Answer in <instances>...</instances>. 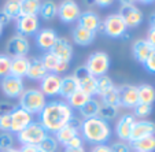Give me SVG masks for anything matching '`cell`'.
Returning a JSON list of instances; mask_svg holds the SVG:
<instances>
[{
	"label": "cell",
	"instance_id": "f35d334b",
	"mask_svg": "<svg viewBox=\"0 0 155 152\" xmlns=\"http://www.w3.org/2000/svg\"><path fill=\"white\" fill-rule=\"evenodd\" d=\"M10 67H11V58L7 53H0V78L10 76Z\"/></svg>",
	"mask_w": 155,
	"mask_h": 152
},
{
	"label": "cell",
	"instance_id": "681fc988",
	"mask_svg": "<svg viewBox=\"0 0 155 152\" xmlns=\"http://www.w3.org/2000/svg\"><path fill=\"white\" fill-rule=\"evenodd\" d=\"M146 40L148 41L150 45H151L152 48H155V29H154V27H150V29H148Z\"/></svg>",
	"mask_w": 155,
	"mask_h": 152
},
{
	"label": "cell",
	"instance_id": "11a10c76",
	"mask_svg": "<svg viewBox=\"0 0 155 152\" xmlns=\"http://www.w3.org/2000/svg\"><path fill=\"white\" fill-rule=\"evenodd\" d=\"M150 25H151V27H154L155 29V12L150 17Z\"/></svg>",
	"mask_w": 155,
	"mask_h": 152
},
{
	"label": "cell",
	"instance_id": "d590c367",
	"mask_svg": "<svg viewBox=\"0 0 155 152\" xmlns=\"http://www.w3.org/2000/svg\"><path fill=\"white\" fill-rule=\"evenodd\" d=\"M37 148L40 152H56V149H58V141H56V138L54 136L48 134L37 145Z\"/></svg>",
	"mask_w": 155,
	"mask_h": 152
},
{
	"label": "cell",
	"instance_id": "52a82bcc",
	"mask_svg": "<svg viewBox=\"0 0 155 152\" xmlns=\"http://www.w3.org/2000/svg\"><path fill=\"white\" fill-rule=\"evenodd\" d=\"M126 27H137L143 22V12L133 2H121L120 12Z\"/></svg>",
	"mask_w": 155,
	"mask_h": 152
},
{
	"label": "cell",
	"instance_id": "4dcf8cb0",
	"mask_svg": "<svg viewBox=\"0 0 155 152\" xmlns=\"http://www.w3.org/2000/svg\"><path fill=\"white\" fill-rule=\"evenodd\" d=\"M41 2L38 0H22L21 2V15H30V17H37L40 12Z\"/></svg>",
	"mask_w": 155,
	"mask_h": 152
},
{
	"label": "cell",
	"instance_id": "83f0119b",
	"mask_svg": "<svg viewBox=\"0 0 155 152\" xmlns=\"http://www.w3.org/2000/svg\"><path fill=\"white\" fill-rule=\"evenodd\" d=\"M137 92H139V103L152 105V103L155 102V88L152 85L150 84L139 85Z\"/></svg>",
	"mask_w": 155,
	"mask_h": 152
},
{
	"label": "cell",
	"instance_id": "2e32d148",
	"mask_svg": "<svg viewBox=\"0 0 155 152\" xmlns=\"http://www.w3.org/2000/svg\"><path fill=\"white\" fill-rule=\"evenodd\" d=\"M148 136H155V123L147 119L136 121L133 128H132L129 143L140 140V138H144V137H148Z\"/></svg>",
	"mask_w": 155,
	"mask_h": 152
},
{
	"label": "cell",
	"instance_id": "e575fe53",
	"mask_svg": "<svg viewBox=\"0 0 155 152\" xmlns=\"http://www.w3.org/2000/svg\"><path fill=\"white\" fill-rule=\"evenodd\" d=\"M89 99H91V96L85 95L84 92H81V91H77L76 93H73L70 97H69L66 103H68L71 108H77V110H80V108H81Z\"/></svg>",
	"mask_w": 155,
	"mask_h": 152
},
{
	"label": "cell",
	"instance_id": "7402d4cb",
	"mask_svg": "<svg viewBox=\"0 0 155 152\" xmlns=\"http://www.w3.org/2000/svg\"><path fill=\"white\" fill-rule=\"evenodd\" d=\"M100 18L99 15L96 14L95 11H91V10H87V11L81 12L78 18V26L84 27V29L89 30V32H97V27L100 25Z\"/></svg>",
	"mask_w": 155,
	"mask_h": 152
},
{
	"label": "cell",
	"instance_id": "3957f363",
	"mask_svg": "<svg viewBox=\"0 0 155 152\" xmlns=\"http://www.w3.org/2000/svg\"><path fill=\"white\" fill-rule=\"evenodd\" d=\"M18 104H19L18 107L24 108L25 111H28L30 115H35L40 114L43 111V108L45 107L47 102H45V96L41 93L40 89L30 88L25 89L24 93L21 95Z\"/></svg>",
	"mask_w": 155,
	"mask_h": 152
},
{
	"label": "cell",
	"instance_id": "7dc6e473",
	"mask_svg": "<svg viewBox=\"0 0 155 152\" xmlns=\"http://www.w3.org/2000/svg\"><path fill=\"white\" fill-rule=\"evenodd\" d=\"M68 69H69V62L59 60V63H58V66H56V69H55V71H54V73L59 76V74L63 73V71H68Z\"/></svg>",
	"mask_w": 155,
	"mask_h": 152
},
{
	"label": "cell",
	"instance_id": "4316f807",
	"mask_svg": "<svg viewBox=\"0 0 155 152\" xmlns=\"http://www.w3.org/2000/svg\"><path fill=\"white\" fill-rule=\"evenodd\" d=\"M130 148L135 152H154L155 151V136L140 138V140L132 141Z\"/></svg>",
	"mask_w": 155,
	"mask_h": 152
},
{
	"label": "cell",
	"instance_id": "ffe728a7",
	"mask_svg": "<svg viewBox=\"0 0 155 152\" xmlns=\"http://www.w3.org/2000/svg\"><path fill=\"white\" fill-rule=\"evenodd\" d=\"M136 119L132 114H125L118 119L117 126H115V133H117L118 138L121 141H129L130 138V133H132V128L135 125Z\"/></svg>",
	"mask_w": 155,
	"mask_h": 152
},
{
	"label": "cell",
	"instance_id": "277c9868",
	"mask_svg": "<svg viewBox=\"0 0 155 152\" xmlns=\"http://www.w3.org/2000/svg\"><path fill=\"white\" fill-rule=\"evenodd\" d=\"M47 136L48 132L41 126V123L33 121L22 132L18 133L17 137L18 141L21 143V145H38Z\"/></svg>",
	"mask_w": 155,
	"mask_h": 152
},
{
	"label": "cell",
	"instance_id": "6da1fadb",
	"mask_svg": "<svg viewBox=\"0 0 155 152\" xmlns=\"http://www.w3.org/2000/svg\"><path fill=\"white\" fill-rule=\"evenodd\" d=\"M40 123L48 133L55 134L63 126H66L74 118L73 108L63 100H52L45 104L43 111L38 114Z\"/></svg>",
	"mask_w": 155,
	"mask_h": 152
},
{
	"label": "cell",
	"instance_id": "4fadbf2b",
	"mask_svg": "<svg viewBox=\"0 0 155 152\" xmlns=\"http://www.w3.org/2000/svg\"><path fill=\"white\" fill-rule=\"evenodd\" d=\"M40 27L38 17H30V15H21L17 19V34L24 37L28 36H36Z\"/></svg>",
	"mask_w": 155,
	"mask_h": 152
},
{
	"label": "cell",
	"instance_id": "484cf974",
	"mask_svg": "<svg viewBox=\"0 0 155 152\" xmlns=\"http://www.w3.org/2000/svg\"><path fill=\"white\" fill-rule=\"evenodd\" d=\"M28 67H29V59L26 56L22 58H11V67H10V76L24 78L26 77Z\"/></svg>",
	"mask_w": 155,
	"mask_h": 152
},
{
	"label": "cell",
	"instance_id": "9f6ffc18",
	"mask_svg": "<svg viewBox=\"0 0 155 152\" xmlns=\"http://www.w3.org/2000/svg\"><path fill=\"white\" fill-rule=\"evenodd\" d=\"M4 152H19V149H17V148H10V149H7V151H4Z\"/></svg>",
	"mask_w": 155,
	"mask_h": 152
},
{
	"label": "cell",
	"instance_id": "9c48e42d",
	"mask_svg": "<svg viewBox=\"0 0 155 152\" xmlns=\"http://www.w3.org/2000/svg\"><path fill=\"white\" fill-rule=\"evenodd\" d=\"M74 78L78 81V86H80V91L84 92L85 95L88 96H94L96 95V78L94 76L89 74V71L87 70L85 66H80L74 70L73 73Z\"/></svg>",
	"mask_w": 155,
	"mask_h": 152
},
{
	"label": "cell",
	"instance_id": "74e56055",
	"mask_svg": "<svg viewBox=\"0 0 155 152\" xmlns=\"http://www.w3.org/2000/svg\"><path fill=\"white\" fill-rule=\"evenodd\" d=\"M103 104L106 105H113V107H121V100H120V92H118V88H115L114 91H111L110 93L104 95L102 97Z\"/></svg>",
	"mask_w": 155,
	"mask_h": 152
},
{
	"label": "cell",
	"instance_id": "8fae6325",
	"mask_svg": "<svg viewBox=\"0 0 155 152\" xmlns=\"http://www.w3.org/2000/svg\"><path fill=\"white\" fill-rule=\"evenodd\" d=\"M80 6L73 0H64L58 6V17L63 24H73L80 18Z\"/></svg>",
	"mask_w": 155,
	"mask_h": 152
},
{
	"label": "cell",
	"instance_id": "c3c4849f",
	"mask_svg": "<svg viewBox=\"0 0 155 152\" xmlns=\"http://www.w3.org/2000/svg\"><path fill=\"white\" fill-rule=\"evenodd\" d=\"M10 22H11V18L3 11V8H0V26L4 27L6 25H8Z\"/></svg>",
	"mask_w": 155,
	"mask_h": 152
},
{
	"label": "cell",
	"instance_id": "8d00e7d4",
	"mask_svg": "<svg viewBox=\"0 0 155 152\" xmlns=\"http://www.w3.org/2000/svg\"><path fill=\"white\" fill-rule=\"evenodd\" d=\"M41 62H43V64L45 66L48 73H54L56 66H58V63H59V59L56 58L51 51H47V52L43 55V58H41Z\"/></svg>",
	"mask_w": 155,
	"mask_h": 152
},
{
	"label": "cell",
	"instance_id": "d4e9b609",
	"mask_svg": "<svg viewBox=\"0 0 155 152\" xmlns=\"http://www.w3.org/2000/svg\"><path fill=\"white\" fill-rule=\"evenodd\" d=\"M71 36H73L74 43H76L77 45H81V47H87V45L92 44L94 40H95V33L94 32H89V30L84 29V27L78 26V25L73 29Z\"/></svg>",
	"mask_w": 155,
	"mask_h": 152
},
{
	"label": "cell",
	"instance_id": "1f68e13d",
	"mask_svg": "<svg viewBox=\"0 0 155 152\" xmlns=\"http://www.w3.org/2000/svg\"><path fill=\"white\" fill-rule=\"evenodd\" d=\"M38 14L41 15V18L44 21H52L58 14V6L51 0L43 2L40 6V12Z\"/></svg>",
	"mask_w": 155,
	"mask_h": 152
},
{
	"label": "cell",
	"instance_id": "816d5d0a",
	"mask_svg": "<svg viewBox=\"0 0 155 152\" xmlns=\"http://www.w3.org/2000/svg\"><path fill=\"white\" fill-rule=\"evenodd\" d=\"M19 152H38L37 145H22Z\"/></svg>",
	"mask_w": 155,
	"mask_h": 152
},
{
	"label": "cell",
	"instance_id": "9a60e30c",
	"mask_svg": "<svg viewBox=\"0 0 155 152\" xmlns=\"http://www.w3.org/2000/svg\"><path fill=\"white\" fill-rule=\"evenodd\" d=\"M121 105L125 108H135L139 104V92L136 85L124 84L118 88Z\"/></svg>",
	"mask_w": 155,
	"mask_h": 152
},
{
	"label": "cell",
	"instance_id": "60d3db41",
	"mask_svg": "<svg viewBox=\"0 0 155 152\" xmlns=\"http://www.w3.org/2000/svg\"><path fill=\"white\" fill-rule=\"evenodd\" d=\"M133 112H135V115H133V117H137V118H140V119H146L148 115H151L152 105L139 103V104L136 105L135 108H133Z\"/></svg>",
	"mask_w": 155,
	"mask_h": 152
},
{
	"label": "cell",
	"instance_id": "680465c9",
	"mask_svg": "<svg viewBox=\"0 0 155 152\" xmlns=\"http://www.w3.org/2000/svg\"><path fill=\"white\" fill-rule=\"evenodd\" d=\"M38 152H40V151H38Z\"/></svg>",
	"mask_w": 155,
	"mask_h": 152
},
{
	"label": "cell",
	"instance_id": "5bb4252c",
	"mask_svg": "<svg viewBox=\"0 0 155 152\" xmlns=\"http://www.w3.org/2000/svg\"><path fill=\"white\" fill-rule=\"evenodd\" d=\"M62 77L55 73H48L40 81V91L45 97H54L59 95Z\"/></svg>",
	"mask_w": 155,
	"mask_h": 152
},
{
	"label": "cell",
	"instance_id": "f1b7e54d",
	"mask_svg": "<svg viewBox=\"0 0 155 152\" xmlns=\"http://www.w3.org/2000/svg\"><path fill=\"white\" fill-rule=\"evenodd\" d=\"M117 88L113 82V79L108 76H102L99 78H96V95H99L100 97H103L104 95L110 93L111 91Z\"/></svg>",
	"mask_w": 155,
	"mask_h": 152
},
{
	"label": "cell",
	"instance_id": "b9f144b4",
	"mask_svg": "<svg viewBox=\"0 0 155 152\" xmlns=\"http://www.w3.org/2000/svg\"><path fill=\"white\" fill-rule=\"evenodd\" d=\"M11 129V114L0 115V132H10Z\"/></svg>",
	"mask_w": 155,
	"mask_h": 152
},
{
	"label": "cell",
	"instance_id": "f546056e",
	"mask_svg": "<svg viewBox=\"0 0 155 152\" xmlns=\"http://www.w3.org/2000/svg\"><path fill=\"white\" fill-rule=\"evenodd\" d=\"M99 102H97L96 99H89L87 103H85L84 105H82L81 108L78 110L80 115H81L84 119H89V118H95L97 117V111H99Z\"/></svg>",
	"mask_w": 155,
	"mask_h": 152
},
{
	"label": "cell",
	"instance_id": "7a4b0ae2",
	"mask_svg": "<svg viewBox=\"0 0 155 152\" xmlns=\"http://www.w3.org/2000/svg\"><path fill=\"white\" fill-rule=\"evenodd\" d=\"M80 132L88 143L95 144V145L106 144L111 136V129L108 123L99 119L97 117L82 121L81 126H80Z\"/></svg>",
	"mask_w": 155,
	"mask_h": 152
},
{
	"label": "cell",
	"instance_id": "d6a6232c",
	"mask_svg": "<svg viewBox=\"0 0 155 152\" xmlns=\"http://www.w3.org/2000/svg\"><path fill=\"white\" fill-rule=\"evenodd\" d=\"M21 2L22 0H8L3 6V11L11 19H18L21 17Z\"/></svg>",
	"mask_w": 155,
	"mask_h": 152
},
{
	"label": "cell",
	"instance_id": "ab89813d",
	"mask_svg": "<svg viewBox=\"0 0 155 152\" xmlns=\"http://www.w3.org/2000/svg\"><path fill=\"white\" fill-rule=\"evenodd\" d=\"M14 145V137L10 132H2L0 133V152H4L7 149L12 148Z\"/></svg>",
	"mask_w": 155,
	"mask_h": 152
},
{
	"label": "cell",
	"instance_id": "f907efd6",
	"mask_svg": "<svg viewBox=\"0 0 155 152\" xmlns=\"http://www.w3.org/2000/svg\"><path fill=\"white\" fill-rule=\"evenodd\" d=\"M91 152H111L110 147L106 145V144H100V145H95L91 149Z\"/></svg>",
	"mask_w": 155,
	"mask_h": 152
},
{
	"label": "cell",
	"instance_id": "7c38bea8",
	"mask_svg": "<svg viewBox=\"0 0 155 152\" xmlns=\"http://www.w3.org/2000/svg\"><path fill=\"white\" fill-rule=\"evenodd\" d=\"M33 122V115H30L24 108L15 107L11 112V129L10 133H19L22 132L26 126H29Z\"/></svg>",
	"mask_w": 155,
	"mask_h": 152
},
{
	"label": "cell",
	"instance_id": "f6af8a7d",
	"mask_svg": "<svg viewBox=\"0 0 155 152\" xmlns=\"http://www.w3.org/2000/svg\"><path fill=\"white\" fill-rule=\"evenodd\" d=\"M14 108H15V105L11 104V103H8V102H2V103H0V115L11 114Z\"/></svg>",
	"mask_w": 155,
	"mask_h": 152
},
{
	"label": "cell",
	"instance_id": "6f0895ef",
	"mask_svg": "<svg viewBox=\"0 0 155 152\" xmlns=\"http://www.w3.org/2000/svg\"><path fill=\"white\" fill-rule=\"evenodd\" d=\"M2 34H3V26H0V37H2Z\"/></svg>",
	"mask_w": 155,
	"mask_h": 152
},
{
	"label": "cell",
	"instance_id": "db71d44e",
	"mask_svg": "<svg viewBox=\"0 0 155 152\" xmlns=\"http://www.w3.org/2000/svg\"><path fill=\"white\" fill-rule=\"evenodd\" d=\"M64 152H87L84 147H80V148H64Z\"/></svg>",
	"mask_w": 155,
	"mask_h": 152
},
{
	"label": "cell",
	"instance_id": "5b68a950",
	"mask_svg": "<svg viewBox=\"0 0 155 152\" xmlns=\"http://www.w3.org/2000/svg\"><path fill=\"white\" fill-rule=\"evenodd\" d=\"M87 70L95 78H99L102 76H107V71L110 69V56L103 51H96L91 53L85 64Z\"/></svg>",
	"mask_w": 155,
	"mask_h": 152
},
{
	"label": "cell",
	"instance_id": "e0dca14e",
	"mask_svg": "<svg viewBox=\"0 0 155 152\" xmlns=\"http://www.w3.org/2000/svg\"><path fill=\"white\" fill-rule=\"evenodd\" d=\"M80 126H81V123L78 122V119H77L76 117H74L68 125L63 126L61 130H58L54 137L56 138L58 143H61L62 145H64V144L69 143V141H70L71 138H74L76 136H80Z\"/></svg>",
	"mask_w": 155,
	"mask_h": 152
},
{
	"label": "cell",
	"instance_id": "ac0fdd59",
	"mask_svg": "<svg viewBox=\"0 0 155 152\" xmlns=\"http://www.w3.org/2000/svg\"><path fill=\"white\" fill-rule=\"evenodd\" d=\"M51 52L59 59V60H63V62H69L70 63L71 58H73V45L71 43L64 37H58L56 43L54 44L52 50Z\"/></svg>",
	"mask_w": 155,
	"mask_h": 152
},
{
	"label": "cell",
	"instance_id": "bcb514c9",
	"mask_svg": "<svg viewBox=\"0 0 155 152\" xmlns=\"http://www.w3.org/2000/svg\"><path fill=\"white\" fill-rule=\"evenodd\" d=\"M64 148H80V147H82V138L81 136H76L74 138H71L69 143L64 144Z\"/></svg>",
	"mask_w": 155,
	"mask_h": 152
},
{
	"label": "cell",
	"instance_id": "f5cc1de1",
	"mask_svg": "<svg viewBox=\"0 0 155 152\" xmlns=\"http://www.w3.org/2000/svg\"><path fill=\"white\" fill-rule=\"evenodd\" d=\"M95 4H97L99 7H107V6H111L113 2L111 0H96Z\"/></svg>",
	"mask_w": 155,
	"mask_h": 152
},
{
	"label": "cell",
	"instance_id": "ee69618b",
	"mask_svg": "<svg viewBox=\"0 0 155 152\" xmlns=\"http://www.w3.org/2000/svg\"><path fill=\"white\" fill-rule=\"evenodd\" d=\"M144 67L150 71V73L155 74V50L151 52V55L147 58V60L144 62Z\"/></svg>",
	"mask_w": 155,
	"mask_h": 152
},
{
	"label": "cell",
	"instance_id": "30bf717a",
	"mask_svg": "<svg viewBox=\"0 0 155 152\" xmlns=\"http://www.w3.org/2000/svg\"><path fill=\"white\" fill-rule=\"evenodd\" d=\"M0 88H2V92L8 99H19L21 95L24 93V91H25L24 79L18 78V77L7 76L4 78H2Z\"/></svg>",
	"mask_w": 155,
	"mask_h": 152
},
{
	"label": "cell",
	"instance_id": "d6986e66",
	"mask_svg": "<svg viewBox=\"0 0 155 152\" xmlns=\"http://www.w3.org/2000/svg\"><path fill=\"white\" fill-rule=\"evenodd\" d=\"M56 40H58L56 32L54 29H51V27L41 29L36 33V44H37L38 48L44 50L45 52L52 50V47L56 43Z\"/></svg>",
	"mask_w": 155,
	"mask_h": 152
},
{
	"label": "cell",
	"instance_id": "cb8c5ba5",
	"mask_svg": "<svg viewBox=\"0 0 155 152\" xmlns=\"http://www.w3.org/2000/svg\"><path fill=\"white\" fill-rule=\"evenodd\" d=\"M77 91H80L78 81L74 78V76H64L62 77L61 81V89H59V95L64 99H69L73 93H76Z\"/></svg>",
	"mask_w": 155,
	"mask_h": 152
},
{
	"label": "cell",
	"instance_id": "836d02e7",
	"mask_svg": "<svg viewBox=\"0 0 155 152\" xmlns=\"http://www.w3.org/2000/svg\"><path fill=\"white\" fill-rule=\"evenodd\" d=\"M118 115V108L113 107V105H106L102 104L99 107V111H97V118L104 122L108 123V121H113L115 117Z\"/></svg>",
	"mask_w": 155,
	"mask_h": 152
},
{
	"label": "cell",
	"instance_id": "44dd1931",
	"mask_svg": "<svg viewBox=\"0 0 155 152\" xmlns=\"http://www.w3.org/2000/svg\"><path fill=\"white\" fill-rule=\"evenodd\" d=\"M155 48H152L150 45V43L146 40V38H139L133 43V47H132V53L135 56V59L139 62V63L144 64V62L147 60L151 52L154 51Z\"/></svg>",
	"mask_w": 155,
	"mask_h": 152
},
{
	"label": "cell",
	"instance_id": "603a6c76",
	"mask_svg": "<svg viewBox=\"0 0 155 152\" xmlns=\"http://www.w3.org/2000/svg\"><path fill=\"white\" fill-rule=\"evenodd\" d=\"M48 74L45 66L43 64L41 59L38 58H32L29 59V67H28L26 77L33 81H41L44 77Z\"/></svg>",
	"mask_w": 155,
	"mask_h": 152
},
{
	"label": "cell",
	"instance_id": "8992f818",
	"mask_svg": "<svg viewBox=\"0 0 155 152\" xmlns=\"http://www.w3.org/2000/svg\"><path fill=\"white\" fill-rule=\"evenodd\" d=\"M103 26H104V34L111 38H124L128 37V27H126L124 19L118 14H110L104 21H103Z\"/></svg>",
	"mask_w": 155,
	"mask_h": 152
},
{
	"label": "cell",
	"instance_id": "ba28073f",
	"mask_svg": "<svg viewBox=\"0 0 155 152\" xmlns=\"http://www.w3.org/2000/svg\"><path fill=\"white\" fill-rule=\"evenodd\" d=\"M30 51V43L26 37L21 34H15L10 37L6 44V52L10 58H22L26 56Z\"/></svg>",
	"mask_w": 155,
	"mask_h": 152
},
{
	"label": "cell",
	"instance_id": "7bdbcfd3",
	"mask_svg": "<svg viewBox=\"0 0 155 152\" xmlns=\"http://www.w3.org/2000/svg\"><path fill=\"white\" fill-rule=\"evenodd\" d=\"M111 152H130V145H128L124 141H117L110 147Z\"/></svg>",
	"mask_w": 155,
	"mask_h": 152
}]
</instances>
